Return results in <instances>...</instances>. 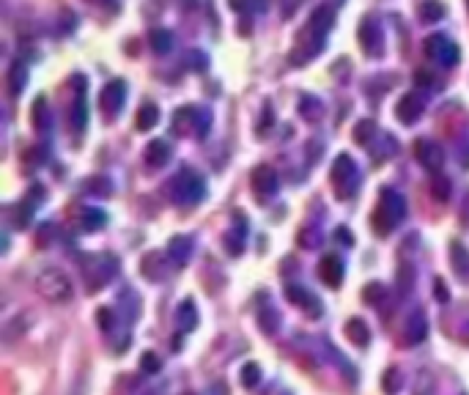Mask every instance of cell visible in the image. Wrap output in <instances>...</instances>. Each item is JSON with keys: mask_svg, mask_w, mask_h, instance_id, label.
I'll return each instance as SVG.
<instances>
[{"mask_svg": "<svg viewBox=\"0 0 469 395\" xmlns=\"http://www.w3.org/2000/svg\"><path fill=\"white\" fill-rule=\"evenodd\" d=\"M36 291L53 302V305H64L72 300L75 288H72V280L66 277V272H61L58 266H44L39 275H36Z\"/></svg>", "mask_w": 469, "mask_h": 395, "instance_id": "6da1fadb", "label": "cell"}, {"mask_svg": "<svg viewBox=\"0 0 469 395\" xmlns=\"http://www.w3.org/2000/svg\"><path fill=\"white\" fill-rule=\"evenodd\" d=\"M403 217H406V201L395 190H382V198L374 212V228L379 234H390L401 226Z\"/></svg>", "mask_w": 469, "mask_h": 395, "instance_id": "7a4b0ae2", "label": "cell"}, {"mask_svg": "<svg viewBox=\"0 0 469 395\" xmlns=\"http://www.w3.org/2000/svg\"><path fill=\"white\" fill-rule=\"evenodd\" d=\"M170 192H173V201L181 203V206H195L206 198V181L201 173L195 170H181L176 176V181L170 184Z\"/></svg>", "mask_w": 469, "mask_h": 395, "instance_id": "3957f363", "label": "cell"}, {"mask_svg": "<svg viewBox=\"0 0 469 395\" xmlns=\"http://www.w3.org/2000/svg\"><path fill=\"white\" fill-rule=\"evenodd\" d=\"M209 127H212V113L203 107H181L173 116V132H181V135L192 132L198 138H206Z\"/></svg>", "mask_w": 469, "mask_h": 395, "instance_id": "277c9868", "label": "cell"}, {"mask_svg": "<svg viewBox=\"0 0 469 395\" xmlns=\"http://www.w3.org/2000/svg\"><path fill=\"white\" fill-rule=\"evenodd\" d=\"M116 272H118V258L116 255H96L85 266V280H88L91 291H99Z\"/></svg>", "mask_w": 469, "mask_h": 395, "instance_id": "5b68a950", "label": "cell"}, {"mask_svg": "<svg viewBox=\"0 0 469 395\" xmlns=\"http://www.w3.org/2000/svg\"><path fill=\"white\" fill-rule=\"evenodd\" d=\"M72 85H75V102H72V107H69V124H72V129L82 135L85 132V127H88V96H85V77L82 75H75L72 77Z\"/></svg>", "mask_w": 469, "mask_h": 395, "instance_id": "8992f818", "label": "cell"}, {"mask_svg": "<svg viewBox=\"0 0 469 395\" xmlns=\"http://www.w3.org/2000/svg\"><path fill=\"white\" fill-rule=\"evenodd\" d=\"M425 53H428L431 61H436V64H442V66H456V64H459V44H453V42H450L448 36H442V33L428 36Z\"/></svg>", "mask_w": 469, "mask_h": 395, "instance_id": "52a82bcc", "label": "cell"}, {"mask_svg": "<svg viewBox=\"0 0 469 395\" xmlns=\"http://www.w3.org/2000/svg\"><path fill=\"white\" fill-rule=\"evenodd\" d=\"M277 190H280V178H277V173H275L269 165L255 167V173H252V192L258 195V201H269V198H275V195H277Z\"/></svg>", "mask_w": 469, "mask_h": 395, "instance_id": "ba28073f", "label": "cell"}, {"mask_svg": "<svg viewBox=\"0 0 469 395\" xmlns=\"http://www.w3.org/2000/svg\"><path fill=\"white\" fill-rule=\"evenodd\" d=\"M360 44H362V53L371 55V58H379L385 53V33H382L379 22L365 19L360 25Z\"/></svg>", "mask_w": 469, "mask_h": 395, "instance_id": "9c48e42d", "label": "cell"}, {"mask_svg": "<svg viewBox=\"0 0 469 395\" xmlns=\"http://www.w3.org/2000/svg\"><path fill=\"white\" fill-rule=\"evenodd\" d=\"M414 157H417V162H420L425 170H431V173H439L442 165H445V151H442V146L434 143V140H417V143H414Z\"/></svg>", "mask_w": 469, "mask_h": 395, "instance_id": "30bf717a", "label": "cell"}, {"mask_svg": "<svg viewBox=\"0 0 469 395\" xmlns=\"http://www.w3.org/2000/svg\"><path fill=\"white\" fill-rule=\"evenodd\" d=\"M395 116H398V121L401 124H417L420 121V116H423V99L417 96V93H403L401 99H398V104H395Z\"/></svg>", "mask_w": 469, "mask_h": 395, "instance_id": "8fae6325", "label": "cell"}, {"mask_svg": "<svg viewBox=\"0 0 469 395\" xmlns=\"http://www.w3.org/2000/svg\"><path fill=\"white\" fill-rule=\"evenodd\" d=\"M127 102V82L124 80H113L107 82V88L102 91V107L107 110V116H118V110Z\"/></svg>", "mask_w": 469, "mask_h": 395, "instance_id": "7c38bea8", "label": "cell"}, {"mask_svg": "<svg viewBox=\"0 0 469 395\" xmlns=\"http://www.w3.org/2000/svg\"><path fill=\"white\" fill-rule=\"evenodd\" d=\"M286 300H291L294 305H300L305 313H311L313 318L321 316V300L318 297H313L308 288H302V286H288L286 288Z\"/></svg>", "mask_w": 469, "mask_h": 395, "instance_id": "4fadbf2b", "label": "cell"}, {"mask_svg": "<svg viewBox=\"0 0 469 395\" xmlns=\"http://www.w3.org/2000/svg\"><path fill=\"white\" fill-rule=\"evenodd\" d=\"M318 277L329 286V288H338L343 283V261L338 255H324L321 264H318Z\"/></svg>", "mask_w": 469, "mask_h": 395, "instance_id": "5bb4252c", "label": "cell"}, {"mask_svg": "<svg viewBox=\"0 0 469 395\" xmlns=\"http://www.w3.org/2000/svg\"><path fill=\"white\" fill-rule=\"evenodd\" d=\"M425 332H428V318H425L423 311H414L406 321V327H403V343L414 346V343H420L425 338Z\"/></svg>", "mask_w": 469, "mask_h": 395, "instance_id": "9a60e30c", "label": "cell"}, {"mask_svg": "<svg viewBox=\"0 0 469 395\" xmlns=\"http://www.w3.org/2000/svg\"><path fill=\"white\" fill-rule=\"evenodd\" d=\"M332 181H335L338 190L343 187V181H354V184H357V165H354V159L349 157V154H340V157L335 159V165H332Z\"/></svg>", "mask_w": 469, "mask_h": 395, "instance_id": "2e32d148", "label": "cell"}, {"mask_svg": "<svg viewBox=\"0 0 469 395\" xmlns=\"http://www.w3.org/2000/svg\"><path fill=\"white\" fill-rule=\"evenodd\" d=\"M332 22H335V14L327 6H318L311 14V30L315 33V39H324L332 30Z\"/></svg>", "mask_w": 469, "mask_h": 395, "instance_id": "e0dca14e", "label": "cell"}, {"mask_svg": "<svg viewBox=\"0 0 469 395\" xmlns=\"http://www.w3.org/2000/svg\"><path fill=\"white\" fill-rule=\"evenodd\" d=\"M167 255H170V261L176 266H184L190 261V255H192V241L187 237H173L170 244H167Z\"/></svg>", "mask_w": 469, "mask_h": 395, "instance_id": "ac0fdd59", "label": "cell"}, {"mask_svg": "<svg viewBox=\"0 0 469 395\" xmlns=\"http://www.w3.org/2000/svg\"><path fill=\"white\" fill-rule=\"evenodd\" d=\"M176 324H178L181 332H192V329L198 327V308H195L192 300H184V302L178 305V311H176Z\"/></svg>", "mask_w": 469, "mask_h": 395, "instance_id": "d6986e66", "label": "cell"}, {"mask_svg": "<svg viewBox=\"0 0 469 395\" xmlns=\"http://www.w3.org/2000/svg\"><path fill=\"white\" fill-rule=\"evenodd\" d=\"M244 234H247V223H244V217H236L234 228L226 234V250L231 255H239L244 250Z\"/></svg>", "mask_w": 469, "mask_h": 395, "instance_id": "ffe728a7", "label": "cell"}, {"mask_svg": "<svg viewBox=\"0 0 469 395\" xmlns=\"http://www.w3.org/2000/svg\"><path fill=\"white\" fill-rule=\"evenodd\" d=\"M6 85H8V93H11V96H19V93H22V88L28 85V66H25L22 61H17V64L8 69Z\"/></svg>", "mask_w": 469, "mask_h": 395, "instance_id": "44dd1931", "label": "cell"}, {"mask_svg": "<svg viewBox=\"0 0 469 395\" xmlns=\"http://www.w3.org/2000/svg\"><path fill=\"white\" fill-rule=\"evenodd\" d=\"M450 261H453L456 275L469 280V250L461 241H453V244H450Z\"/></svg>", "mask_w": 469, "mask_h": 395, "instance_id": "7402d4cb", "label": "cell"}, {"mask_svg": "<svg viewBox=\"0 0 469 395\" xmlns=\"http://www.w3.org/2000/svg\"><path fill=\"white\" fill-rule=\"evenodd\" d=\"M346 335H349V340L357 343V346H368V343H371V329H368V324H365L362 318H349Z\"/></svg>", "mask_w": 469, "mask_h": 395, "instance_id": "603a6c76", "label": "cell"}, {"mask_svg": "<svg viewBox=\"0 0 469 395\" xmlns=\"http://www.w3.org/2000/svg\"><path fill=\"white\" fill-rule=\"evenodd\" d=\"M146 162H149L151 167H162V165H167V162H170V146H167L165 140H154V143H149V149H146Z\"/></svg>", "mask_w": 469, "mask_h": 395, "instance_id": "cb8c5ba5", "label": "cell"}, {"mask_svg": "<svg viewBox=\"0 0 469 395\" xmlns=\"http://www.w3.org/2000/svg\"><path fill=\"white\" fill-rule=\"evenodd\" d=\"M417 14H420V19L423 22H439L442 17H445V3H439V0H423L420 3V8H417Z\"/></svg>", "mask_w": 469, "mask_h": 395, "instance_id": "d4e9b609", "label": "cell"}, {"mask_svg": "<svg viewBox=\"0 0 469 395\" xmlns=\"http://www.w3.org/2000/svg\"><path fill=\"white\" fill-rule=\"evenodd\" d=\"M156 121H159V110H156V104H143V107L138 110V116H135V127H138L140 132L154 129Z\"/></svg>", "mask_w": 469, "mask_h": 395, "instance_id": "484cf974", "label": "cell"}, {"mask_svg": "<svg viewBox=\"0 0 469 395\" xmlns=\"http://www.w3.org/2000/svg\"><path fill=\"white\" fill-rule=\"evenodd\" d=\"M300 113H302V118H308V121H318L321 116H324V104H321V99L318 96H302L300 99Z\"/></svg>", "mask_w": 469, "mask_h": 395, "instance_id": "4316f807", "label": "cell"}, {"mask_svg": "<svg viewBox=\"0 0 469 395\" xmlns=\"http://www.w3.org/2000/svg\"><path fill=\"white\" fill-rule=\"evenodd\" d=\"M104 223H107V214H104L102 209H85V212H82V228H85L88 234L102 231Z\"/></svg>", "mask_w": 469, "mask_h": 395, "instance_id": "83f0119b", "label": "cell"}, {"mask_svg": "<svg viewBox=\"0 0 469 395\" xmlns=\"http://www.w3.org/2000/svg\"><path fill=\"white\" fill-rule=\"evenodd\" d=\"M258 324H261V329H264L266 335H275V332L280 329V316H277V311H275L272 305H266V308H261V313H258Z\"/></svg>", "mask_w": 469, "mask_h": 395, "instance_id": "f1b7e54d", "label": "cell"}, {"mask_svg": "<svg viewBox=\"0 0 469 395\" xmlns=\"http://www.w3.org/2000/svg\"><path fill=\"white\" fill-rule=\"evenodd\" d=\"M374 138H376V124H374L371 118L357 121V127H354V140H357L360 146H368Z\"/></svg>", "mask_w": 469, "mask_h": 395, "instance_id": "f546056e", "label": "cell"}, {"mask_svg": "<svg viewBox=\"0 0 469 395\" xmlns=\"http://www.w3.org/2000/svg\"><path fill=\"white\" fill-rule=\"evenodd\" d=\"M33 124L36 129H47L50 127V110H47V99L39 96L36 104H33Z\"/></svg>", "mask_w": 469, "mask_h": 395, "instance_id": "4dcf8cb0", "label": "cell"}, {"mask_svg": "<svg viewBox=\"0 0 469 395\" xmlns=\"http://www.w3.org/2000/svg\"><path fill=\"white\" fill-rule=\"evenodd\" d=\"M170 44H173V33H170V30H154V33H151V50H154V53L165 55V53L170 50Z\"/></svg>", "mask_w": 469, "mask_h": 395, "instance_id": "1f68e13d", "label": "cell"}, {"mask_svg": "<svg viewBox=\"0 0 469 395\" xmlns=\"http://www.w3.org/2000/svg\"><path fill=\"white\" fill-rule=\"evenodd\" d=\"M261 382V368L255 365V362H247L244 368H241V385L244 387H255Z\"/></svg>", "mask_w": 469, "mask_h": 395, "instance_id": "d6a6232c", "label": "cell"}, {"mask_svg": "<svg viewBox=\"0 0 469 395\" xmlns=\"http://www.w3.org/2000/svg\"><path fill=\"white\" fill-rule=\"evenodd\" d=\"M25 327H28V318L22 321V316H17L14 321H8V324H6V329H3V340H6V343H8V340H14L17 335H22V332H25Z\"/></svg>", "mask_w": 469, "mask_h": 395, "instance_id": "836d02e7", "label": "cell"}, {"mask_svg": "<svg viewBox=\"0 0 469 395\" xmlns=\"http://www.w3.org/2000/svg\"><path fill=\"white\" fill-rule=\"evenodd\" d=\"M434 195H436V201H450V181L445 178V176H436L434 178Z\"/></svg>", "mask_w": 469, "mask_h": 395, "instance_id": "e575fe53", "label": "cell"}, {"mask_svg": "<svg viewBox=\"0 0 469 395\" xmlns=\"http://www.w3.org/2000/svg\"><path fill=\"white\" fill-rule=\"evenodd\" d=\"M159 365H162V362H159V357H156L154 351H146V354H143V360H140V368H143L146 374H156V371H159Z\"/></svg>", "mask_w": 469, "mask_h": 395, "instance_id": "d590c367", "label": "cell"}, {"mask_svg": "<svg viewBox=\"0 0 469 395\" xmlns=\"http://www.w3.org/2000/svg\"><path fill=\"white\" fill-rule=\"evenodd\" d=\"M398 387H401V374L398 371H387V376H385V393H398Z\"/></svg>", "mask_w": 469, "mask_h": 395, "instance_id": "8d00e7d4", "label": "cell"}, {"mask_svg": "<svg viewBox=\"0 0 469 395\" xmlns=\"http://www.w3.org/2000/svg\"><path fill=\"white\" fill-rule=\"evenodd\" d=\"M190 69H195V72H203L206 69V55L203 53H190Z\"/></svg>", "mask_w": 469, "mask_h": 395, "instance_id": "74e56055", "label": "cell"}, {"mask_svg": "<svg viewBox=\"0 0 469 395\" xmlns=\"http://www.w3.org/2000/svg\"><path fill=\"white\" fill-rule=\"evenodd\" d=\"M434 294H436V300H442V302H448V300H450V294H448V288H445V283H442V280H436Z\"/></svg>", "mask_w": 469, "mask_h": 395, "instance_id": "f35d334b", "label": "cell"}, {"mask_svg": "<svg viewBox=\"0 0 469 395\" xmlns=\"http://www.w3.org/2000/svg\"><path fill=\"white\" fill-rule=\"evenodd\" d=\"M272 121H275V116H272V110H266V118H261V127H258L261 132H258V135H266V129L272 127Z\"/></svg>", "mask_w": 469, "mask_h": 395, "instance_id": "ab89813d", "label": "cell"}, {"mask_svg": "<svg viewBox=\"0 0 469 395\" xmlns=\"http://www.w3.org/2000/svg\"><path fill=\"white\" fill-rule=\"evenodd\" d=\"M382 291H385V288H382L379 283H374L371 288H365V300H374V297H382Z\"/></svg>", "mask_w": 469, "mask_h": 395, "instance_id": "60d3db41", "label": "cell"}, {"mask_svg": "<svg viewBox=\"0 0 469 395\" xmlns=\"http://www.w3.org/2000/svg\"><path fill=\"white\" fill-rule=\"evenodd\" d=\"M335 237H338V239H343L340 244H351V241H354V237H351V234H349L346 228H338V231H335Z\"/></svg>", "mask_w": 469, "mask_h": 395, "instance_id": "b9f144b4", "label": "cell"}, {"mask_svg": "<svg viewBox=\"0 0 469 395\" xmlns=\"http://www.w3.org/2000/svg\"><path fill=\"white\" fill-rule=\"evenodd\" d=\"M231 8L241 11V8H250V0H231Z\"/></svg>", "mask_w": 469, "mask_h": 395, "instance_id": "7bdbcfd3", "label": "cell"}, {"mask_svg": "<svg viewBox=\"0 0 469 395\" xmlns=\"http://www.w3.org/2000/svg\"><path fill=\"white\" fill-rule=\"evenodd\" d=\"M266 0H255V3H250V8H255V11H266Z\"/></svg>", "mask_w": 469, "mask_h": 395, "instance_id": "ee69618b", "label": "cell"}, {"mask_svg": "<svg viewBox=\"0 0 469 395\" xmlns=\"http://www.w3.org/2000/svg\"><path fill=\"white\" fill-rule=\"evenodd\" d=\"M91 3H96V6H110V0H91Z\"/></svg>", "mask_w": 469, "mask_h": 395, "instance_id": "f6af8a7d", "label": "cell"}, {"mask_svg": "<svg viewBox=\"0 0 469 395\" xmlns=\"http://www.w3.org/2000/svg\"><path fill=\"white\" fill-rule=\"evenodd\" d=\"M190 3H192V0H187V6H190Z\"/></svg>", "mask_w": 469, "mask_h": 395, "instance_id": "bcb514c9", "label": "cell"}]
</instances>
